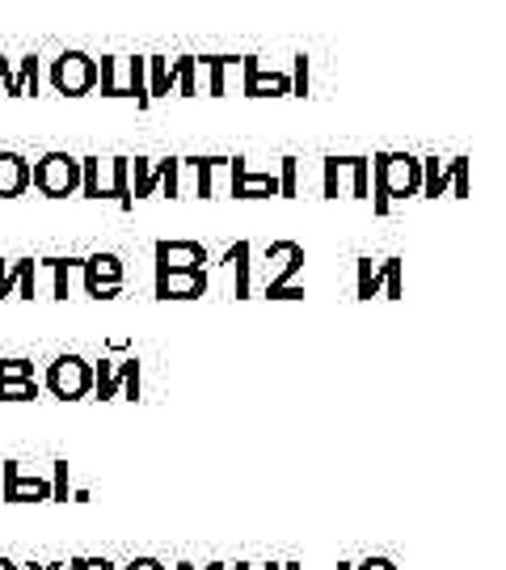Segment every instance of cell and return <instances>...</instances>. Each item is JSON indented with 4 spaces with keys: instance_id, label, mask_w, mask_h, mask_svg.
I'll return each mask as SVG.
<instances>
[{
    "instance_id": "6da1fadb",
    "label": "cell",
    "mask_w": 506,
    "mask_h": 570,
    "mask_svg": "<svg viewBox=\"0 0 506 570\" xmlns=\"http://www.w3.org/2000/svg\"><path fill=\"white\" fill-rule=\"evenodd\" d=\"M372 161V203L384 216L397 199H409L423 190V161L409 153H375Z\"/></svg>"
},
{
    "instance_id": "7a4b0ae2",
    "label": "cell",
    "mask_w": 506,
    "mask_h": 570,
    "mask_svg": "<svg viewBox=\"0 0 506 570\" xmlns=\"http://www.w3.org/2000/svg\"><path fill=\"white\" fill-rule=\"evenodd\" d=\"M98 85L106 98H135L139 107H148V55L135 59H119V55H102L98 64Z\"/></svg>"
},
{
    "instance_id": "3957f363",
    "label": "cell",
    "mask_w": 506,
    "mask_h": 570,
    "mask_svg": "<svg viewBox=\"0 0 506 570\" xmlns=\"http://www.w3.org/2000/svg\"><path fill=\"white\" fill-rule=\"evenodd\" d=\"M342 182H350L355 199H368L372 194V161L368 157H325L321 161V190H325V199H338Z\"/></svg>"
},
{
    "instance_id": "277c9868",
    "label": "cell",
    "mask_w": 506,
    "mask_h": 570,
    "mask_svg": "<svg viewBox=\"0 0 506 570\" xmlns=\"http://www.w3.org/2000/svg\"><path fill=\"white\" fill-rule=\"evenodd\" d=\"M30 187H38L47 199H64L80 190V157H68V153H47L30 165Z\"/></svg>"
},
{
    "instance_id": "5b68a950",
    "label": "cell",
    "mask_w": 506,
    "mask_h": 570,
    "mask_svg": "<svg viewBox=\"0 0 506 570\" xmlns=\"http://www.w3.org/2000/svg\"><path fill=\"white\" fill-rule=\"evenodd\" d=\"M267 262H274V271L267 275V297L270 300H300L304 292L295 288V279L304 271V249L295 242H274L267 249Z\"/></svg>"
},
{
    "instance_id": "8992f818",
    "label": "cell",
    "mask_w": 506,
    "mask_h": 570,
    "mask_svg": "<svg viewBox=\"0 0 506 570\" xmlns=\"http://www.w3.org/2000/svg\"><path fill=\"white\" fill-rule=\"evenodd\" d=\"M47 389L64 402H77L93 393V364L80 359V355H59L52 368H47Z\"/></svg>"
},
{
    "instance_id": "52a82bcc",
    "label": "cell",
    "mask_w": 506,
    "mask_h": 570,
    "mask_svg": "<svg viewBox=\"0 0 506 570\" xmlns=\"http://www.w3.org/2000/svg\"><path fill=\"white\" fill-rule=\"evenodd\" d=\"M47 77L59 93H68V98H80V93H89L93 85H98V59L85 52H64L59 59H52V68H47Z\"/></svg>"
},
{
    "instance_id": "ba28073f",
    "label": "cell",
    "mask_w": 506,
    "mask_h": 570,
    "mask_svg": "<svg viewBox=\"0 0 506 570\" xmlns=\"http://www.w3.org/2000/svg\"><path fill=\"white\" fill-rule=\"evenodd\" d=\"M93 393L98 398H139V359H123V364H114V359H102L98 368H93Z\"/></svg>"
},
{
    "instance_id": "9c48e42d",
    "label": "cell",
    "mask_w": 506,
    "mask_h": 570,
    "mask_svg": "<svg viewBox=\"0 0 506 570\" xmlns=\"http://www.w3.org/2000/svg\"><path fill=\"white\" fill-rule=\"evenodd\" d=\"M153 288L160 300H190L207 292V267H157Z\"/></svg>"
},
{
    "instance_id": "30bf717a",
    "label": "cell",
    "mask_w": 506,
    "mask_h": 570,
    "mask_svg": "<svg viewBox=\"0 0 506 570\" xmlns=\"http://www.w3.org/2000/svg\"><path fill=\"white\" fill-rule=\"evenodd\" d=\"M132 174H135V187H132V199H148L157 187H165V194H178V178H182V161L178 157H169V161H144V157H135L132 161Z\"/></svg>"
},
{
    "instance_id": "8fae6325",
    "label": "cell",
    "mask_w": 506,
    "mask_h": 570,
    "mask_svg": "<svg viewBox=\"0 0 506 570\" xmlns=\"http://www.w3.org/2000/svg\"><path fill=\"white\" fill-rule=\"evenodd\" d=\"M0 494L9 503H38V499H52V478H34V473H22L18 461H0Z\"/></svg>"
},
{
    "instance_id": "7c38bea8",
    "label": "cell",
    "mask_w": 506,
    "mask_h": 570,
    "mask_svg": "<svg viewBox=\"0 0 506 570\" xmlns=\"http://www.w3.org/2000/svg\"><path fill=\"white\" fill-rule=\"evenodd\" d=\"M80 275H85V292L89 297H114L123 288V262H119V254L80 258Z\"/></svg>"
},
{
    "instance_id": "4fadbf2b",
    "label": "cell",
    "mask_w": 506,
    "mask_h": 570,
    "mask_svg": "<svg viewBox=\"0 0 506 570\" xmlns=\"http://www.w3.org/2000/svg\"><path fill=\"white\" fill-rule=\"evenodd\" d=\"M240 72H245V93L249 98H283V93H292V77L288 72H274V68H262V59H254V55H245L240 59Z\"/></svg>"
},
{
    "instance_id": "5bb4252c",
    "label": "cell",
    "mask_w": 506,
    "mask_h": 570,
    "mask_svg": "<svg viewBox=\"0 0 506 570\" xmlns=\"http://www.w3.org/2000/svg\"><path fill=\"white\" fill-rule=\"evenodd\" d=\"M38 72H43L38 55H22V64H18V68L0 55V93L22 98V93H30V89H38Z\"/></svg>"
},
{
    "instance_id": "9a60e30c",
    "label": "cell",
    "mask_w": 506,
    "mask_h": 570,
    "mask_svg": "<svg viewBox=\"0 0 506 570\" xmlns=\"http://www.w3.org/2000/svg\"><path fill=\"white\" fill-rule=\"evenodd\" d=\"M157 267H203L207 249L199 242H157Z\"/></svg>"
},
{
    "instance_id": "2e32d148",
    "label": "cell",
    "mask_w": 506,
    "mask_h": 570,
    "mask_svg": "<svg viewBox=\"0 0 506 570\" xmlns=\"http://www.w3.org/2000/svg\"><path fill=\"white\" fill-rule=\"evenodd\" d=\"M233 194H240V199H254V194H279V178L274 174H254L249 165L233 161Z\"/></svg>"
},
{
    "instance_id": "e0dca14e",
    "label": "cell",
    "mask_w": 506,
    "mask_h": 570,
    "mask_svg": "<svg viewBox=\"0 0 506 570\" xmlns=\"http://www.w3.org/2000/svg\"><path fill=\"white\" fill-rule=\"evenodd\" d=\"M102 194H110L119 208H132V157H114L102 178Z\"/></svg>"
},
{
    "instance_id": "ac0fdd59",
    "label": "cell",
    "mask_w": 506,
    "mask_h": 570,
    "mask_svg": "<svg viewBox=\"0 0 506 570\" xmlns=\"http://www.w3.org/2000/svg\"><path fill=\"white\" fill-rule=\"evenodd\" d=\"M30 187V161L18 153H0V199H18Z\"/></svg>"
},
{
    "instance_id": "d6986e66",
    "label": "cell",
    "mask_w": 506,
    "mask_h": 570,
    "mask_svg": "<svg viewBox=\"0 0 506 570\" xmlns=\"http://www.w3.org/2000/svg\"><path fill=\"white\" fill-rule=\"evenodd\" d=\"M249 242H237L228 254H224V262L233 267V275H237V297H249L254 292V262H249Z\"/></svg>"
},
{
    "instance_id": "ffe728a7",
    "label": "cell",
    "mask_w": 506,
    "mask_h": 570,
    "mask_svg": "<svg viewBox=\"0 0 506 570\" xmlns=\"http://www.w3.org/2000/svg\"><path fill=\"white\" fill-rule=\"evenodd\" d=\"M423 190L430 199L448 194L452 190V161H439V157H423Z\"/></svg>"
},
{
    "instance_id": "44dd1931",
    "label": "cell",
    "mask_w": 506,
    "mask_h": 570,
    "mask_svg": "<svg viewBox=\"0 0 506 570\" xmlns=\"http://www.w3.org/2000/svg\"><path fill=\"white\" fill-rule=\"evenodd\" d=\"M199 59V68H207V89L212 93H224V77H228V68H240V59L237 55H194Z\"/></svg>"
},
{
    "instance_id": "7402d4cb",
    "label": "cell",
    "mask_w": 506,
    "mask_h": 570,
    "mask_svg": "<svg viewBox=\"0 0 506 570\" xmlns=\"http://www.w3.org/2000/svg\"><path fill=\"white\" fill-rule=\"evenodd\" d=\"M401 275H405V262H401V258H384V262H375V283H380V297L401 300Z\"/></svg>"
},
{
    "instance_id": "603a6c76",
    "label": "cell",
    "mask_w": 506,
    "mask_h": 570,
    "mask_svg": "<svg viewBox=\"0 0 506 570\" xmlns=\"http://www.w3.org/2000/svg\"><path fill=\"white\" fill-rule=\"evenodd\" d=\"M173 89V68L165 55H148V98H165Z\"/></svg>"
},
{
    "instance_id": "cb8c5ba5",
    "label": "cell",
    "mask_w": 506,
    "mask_h": 570,
    "mask_svg": "<svg viewBox=\"0 0 506 570\" xmlns=\"http://www.w3.org/2000/svg\"><path fill=\"white\" fill-rule=\"evenodd\" d=\"M30 271H34V258H18V262H4V258H0V300L13 297L18 283H22Z\"/></svg>"
},
{
    "instance_id": "d4e9b609",
    "label": "cell",
    "mask_w": 506,
    "mask_h": 570,
    "mask_svg": "<svg viewBox=\"0 0 506 570\" xmlns=\"http://www.w3.org/2000/svg\"><path fill=\"white\" fill-rule=\"evenodd\" d=\"M169 68H173V89L199 93V59H194V55H178Z\"/></svg>"
},
{
    "instance_id": "484cf974",
    "label": "cell",
    "mask_w": 506,
    "mask_h": 570,
    "mask_svg": "<svg viewBox=\"0 0 506 570\" xmlns=\"http://www.w3.org/2000/svg\"><path fill=\"white\" fill-rule=\"evenodd\" d=\"M194 169V178H199V194L207 199L215 190V174H220V165H224V157H190V161H182Z\"/></svg>"
},
{
    "instance_id": "4316f807",
    "label": "cell",
    "mask_w": 506,
    "mask_h": 570,
    "mask_svg": "<svg viewBox=\"0 0 506 570\" xmlns=\"http://www.w3.org/2000/svg\"><path fill=\"white\" fill-rule=\"evenodd\" d=\"M38 267H47V271H52V297L68 300V267H80L77 258H43Z\"/></svg>"
},
{
    "instance_id": "83f0119b",
    "label": "cell",
    "mask_w": 506,
    "mask_h": 570,
    "mask_svg": "<svg viewBox=\"0 0 506 570\" xmlns=\"http://www.w3.org/2000/svg\"><path fill=\"white\" fill-rule=\"evenodd\" d=\"M80 190L89 199H102V161L98 157H80Z\"/></svg>"
},
{
    "instance_id": "f1b7e54d",
    "label": "cell",
    "mask_w": 506,
    "mask_h": 570,
    "mask_svg": "<svg viewBox=\"0 0 506 570\" xmlns=\"http://www.w3.org/2000/svg\"><path fill=\"white\" fill-rule=\"evenodd\" d=\"M355 292H359V300L380 297V283H375V262H372V258H359V271H355Z\"/></svg>"
},
{
    "instance_id": "f546056e",
    "label": "cell",
    "mask_w": 506,
    "mask_h": 570,
    "mask_svg": "<svg viewBox=\"0 0 506 570\" xmlns=\"http://www.w3.org/2000/svg\"><path fill=\"white\" fill-rule=\"evenodd\" d=\"M38 398V380H0V402H26Z\"/></svg>"
},
{
    "instance_id": "4dcf8cb0",
    "label": "cell",
    "mask_w": 506,
    "mask_h": 570,
    "mask_svg": "<svg viewBox=\"0 0 506 570\" xmlns=\"http://www.w3.org/2000/svg\"><path fill=\"white\" fill-rule=\"evenodd\" d=\"M274 178H279V194H295V187H300V161H295V157H283V169H279Z\"/></svg>"
},
{
    "instance_id": "1f68e13d",
    "label": "cell",
    "mask_w": 506,
    "mask_h": 570,
    "mask_svg": "<svg viewBox=\"0 0 506 570\" xmlns=\"http://www.w3.org/2000/svg\"><path fill=\"white\" fill-rule=\"evenodd\" d=\"M0 380H34L30 359H0Z\"/></svg>"
},
{
    "instance_id": "d6a6232c",
    "label": "cell",
    "mask_w": 506,
    "mask_h": 570,
    "mask_svg": "<svg viewBox=\"0 0 506 570\" xmlns=\"http://www.w3.org/2000/svg\"><path fill=\"white\" fill-rule=\"evenodd\" d=\"M452 194L456 199L469 194V157H452Z\"/></svg>"
},
{
    "instance_id": "836d02e7",
    "label": "cell",
    "mask_w": 506,
    "mask_h": 570,
    "mask_svg": "<svg viewBox=\"0 0 506 570\" xmlns=\"http://www.w3.org/2000/svg\"><path fill=\"white\" fill-rule=\"evenodd\" d=\"M288 77H292V93L304 98V93H308V55H295V64H292Z\"/></svg>"
},
{
    "instance_id": "e575fe53",
    "label": "cell",
    "mask_w": 506,
    "mask_h": 570,
    "mask_svg": "<svg viewBox=\"0 0 506 570\" xmlns=\"http://www.w3.org/2000/svg\"><path fill=\"white\" fill-rule=\"evenodd\" d=\"M68 570H119L114 562H106V558H72L68 562Z\"/></svg>"
},
{
    "instance_id": "d590c367",
    "label": "cell",
    "mask_w": 506,
    "mask_h": 570,
    "mask_svg": "<svg viewBox=\"0 0 506 570\" xmlns=\"http://www.w3.org/2000/svg\"><path fill=\"white\" fill-rule=\"evenodd\" d=\"M350 570H397V567H393L389 558H363L359 567H350Z\"/></svg>"
},
{
    "instance_id": "8d00e7d4",
    "label": "cell",
    "mask_w": 506,
    "mask_h": 570,
    "mask_svg": "<svg viewBox=\"0 0 506 570\" xmlns=\"http://www.w3.org/2000/svg\"><path fill=\"white\" fill-rule=\"evenodd\" d=\"M119 570H165L157 562V558H135V562H127V567H119Z\"/></svg>"
},
{
    "instance_id": "74e56055",
    "label": "cell",
    "mask_w": 506,
    "mask_h": 570,
    "mask_svg": "<svg viewBox=\"0 0 506 570\" xmlns=\"http://www.w3.org/2000/svg\"><path fill=\"white\" fill-rule=\"evenodd\" d=\"M30 570H68V562H38V567L30 562Z\"/></svg>"
},
{
    "instance_id": "f35d334b",
    "label": "cell",
    "mask_w": 506,
    "mask_h": 570,
    "mask_svg": "<svg viewBox=\"0 0 506 570\" xmlns=\"http://www.w3.org/2000/svg\"><path fill=\"white\" fill-rule=\"evenodd\" d=\"M237 570H254V567H245V562H240ZM262 570H283V562H270V567H262Z\"/></svg>"
},
{
    "instance_id": "ab89813d",
    "label": "cell",
    "mask_w": 506,
    "mask_h": 570,
    "mask_svg": "<svg viewBox=\"0 0 506 570\" xmlns=\"http://www.w3.org/2000/svg\"><path fill=\"white\" fill-rule=\"evenodd\" d=\"M0 570H22L18 562H9V558H0Z\"/></svg>"
},
{
    "instance_id": "60d3db41",
    "label": "cell",
    "mask_w": 506,
    "mask_h": 570,
    "mask_svg": "<svg viewBox=\"0 0 506 570\" xmlns=\"http://www.w3.org/2000/svg\"><path fill=\"white\" fill-rule=\"evenodd\" d=\"M178 570H194V562H178Z\"/></svg>"
},
{
    "instance_id": "b9f144b4",
    "label": "cell",
    "mask_w": 506,
    "mask_h": 570,
    "mask_svg": "<svg viewBox=\"0 0 506 570\" xmlns=\"http://www.w3.org/2000/svg\"><path fill=\"white\" fill-rule=\"evenodd\" d=\"M207 570H228V567H224V562H212V567H207Z\"/></svg>"
},
{
    "instance_id": "7bdbcfd3",
    "label": "cell",
    "mask_w": 506,
    "mask_h": 570,
    "mask_svg": "<svg viewBox=\"0 0 506 570\" xmlns=\"http://www.w3.org/2000/svg\"><path fill=\"white\" fill-rule=\"evenodd\" d=\"M283 570H300V567H295V562H283Z\"/></svg>"
},
{
    "instance_id": "ee69618b",
    "label": "cell",
    "mask_w": 506,
    "mask_h": 570,
    "mask_svg": "<svg viewBox=\"0 0 506 570\" xmlns=\"http://www.w3.org/2000/svg\"><path fill=\"white\" fill-rule=\"evenodd\" d=\"M338 570H350V562H342V567H338Z\"/></svg>"
}]
</instances>
